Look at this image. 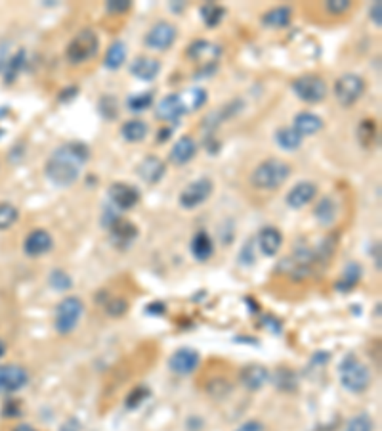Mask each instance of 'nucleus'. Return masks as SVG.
Here are the masks:
<instances>
[{"mask_svg":"<svg viewBox=\"0 0 382 431\" xmlns=\"http://www.w3.org/2000/svg\"><path fill=\"white\" fill-rule=\"evenodd\" d=\"M88 157H90V150L83 142L63 144L58 150H54V153L46 161L44 165L46 178L54 186H73L81 177V171L86 165Z\"/></svg>","mask_w":382,"mask_h":431,"instance_id":"f257e3e1","label":"nucleus"},{"mask_svg":"<svg viewBox=\"0 0 382 431\" xmlns=\"http://www.w3.org/2000/svg\"><path fill=\"white\" fill-rule=\"evenodd\" d=\"M291 165L287 161L270 157L264 160L250 175V184L257 190H277L291 177Z\"/></svg>","mask_w":382,"mask_h":431,"instance_id":"f03ea898","label":"nucleus"},{"mask_svg":"<svg viewBox=\"0 0 382 431\" xmlns=\"http://www.w3.org/2000/svg\"><path fill=\"white\" fill-rule=\"evenodd\" d=\"M342 387L350 393H363L371 383V372L365 364L359 363L356 356H346L339 368Z\"/></svg>","mask_w":382,"mask_h":431,"instance_id":"7ed1b4c3","label":"nucleus"},{"mask_svg":"<svg viewBox=\"0 0 382 431\" xmlns=\"http://www.w3.org/2000/svg\"><path fill=\"white\" fill-rule=\"evenodd\" d=\"M98 48H100L98 33L94 29H83L71 39V43L67 44L66 56L73 66H79V64H84V61L94 58L98 54Z\"/></svg>","mask_w":382,"mask_h":431,"instance_id":"20e7f679","label":"nucleus"},{"mask_svg":"<svg viewBox=\"0 0 382 431\" xmlns=\"http://www.w3.org/2000/svg\"><path fill=\"white\" fill-rule=\"evenodd\" d=\"M84 313V303L75 296H69L61 299L56 307V314H54V328L61 336H67L75 330L77 324L81 320Z\"/></svg>","mask_w":382,"mask_h":431,"instance_id":"39448f33","label":"nucleus"},{"mask_svg":"<svg viewBox=\"0 0 382 431\" xmlns=\"http://www.w3.org/2000/svg\"><path fill=\"white\" fill-rule=\"evenodd\" d=\"M332 93L336 96V100L341 102L342 106H354L363 93H365V81L363 77L356 75V73H344L336 81H334V88Z\"/></svg>","mask_w":382,"mask_h":431,"instance_id":"423d86ee","label":"nucleus"},{"mask_svg":"<svg viewBox=\"0 0 382 431\" xmlns=\"http://www.w3.org/2000/svg\"><path fill=\"white\" fill-rule=\"evenodd\" d=\"M292 93L306 104H319L327 96V85L319 75H302L292 81Z\"/></svg>","mask_w":382,"mask_h":431,"instance_id":"0eeeda50","label":"nucleus"},{"mask_svg":"<svg viewBox=\"0 0 382 431\" xmlns=\"http://www.w3.org/2000/svg\"><path fill=\"white\" fill-rule=\"evenodd\" d=\"M212 190H214V184H212L210 178H197V180H193V182H190L188 186L183 188L178 202H180L183 209H197L212 195Z\"/></svg>","mask_w":382,"mask_h":431,"instance_id":"6e6552de","label":"nucleus"},{"mask_svg":"<svg viewBox=\"0 0 382 431\" xmlns=\"http://www.w3.org/2000/svg\"><path fill=\"white\" fill-rule=\"evenodd\" d=\"M176 37H178V29L170 21H159L151 27L150 33L145 35V46L151 50H168L174 44Z\"/></svg>","mask_w":382,"mask_h":431,"instance_id":"1a4fd4ad","label":"nucleus"},{"mask_svg":"<svg viewBox=\"0 0 382 431\" xmlns=\"http://www.w3.org/2000/svg\"><path fill=\"white\" fill-rule=\"evenodd\" d=\"M109 200L113 202L115 207L128 211L136 207V203L140 202V190L136 186H130L126 182H113L109 186Z\"/></svg>","mask_w":382,"mask_h":431,"instance_id":"9d476101","label":"nucleus"},{"mask_svg":"<svg viewBox=\"0 0 382 431\" xmlns=\"http://www.w3.org/2000/svg\"><path fill=\"white\" fill-rule=\"evenodd\" d=\"M201 356L195 349H190V347H182L178 349L174 355L170 356L168 361V366L174 374H180V376H188V374L195 372L197 366H199Z\"/></svg>","mask_w":382,"mask_h":431,"instance_id":"9b49d317","label":"nucleus"},{"mask_svg":"<svg viewBox=\"0 0 382 431\" xmlns=\"http://www.w3.org/2000/svg\"><path fill=\"white\" fill-rule=\"evenodd\" d=\"M317 195V186L314 182H310V180H302L299 184H294V186L289 190V194L285 198V202L289 207L292 209H302V207H306L308 203L314 202V198Z\"/></svg>","mask_w":382,"mask_h":431,"instance_id":"f8f14e48","label":"nucleus"},{"mask_svg":"<svg viewBox=\"0 0 382 431\" xmlns=\"http://www.w3.org/2000/svg\"><path fill=\"white\" fill-rule=\"evenodd\" d=\"M27 381H29V374L17 364H10V366L0 368V389H4L8 393L23 389L27 385Z\"/></svg>","mask_w":382,"mask_h":431,"instance_id":"ddd939ff","label":"nucleus"},{"mask_svg":"<svg viewBox=\"0 0 382 431\" xmlns=\"http://www.w3.org/2000/svg\"><path fill=\"white\" fill-rule=\"evenodd\" d=\"M52 245H54V240H52L50 234H48L46 230L37 229L26 238V242H23V251H26L29 257H41V255L50 251Z\"/></svg>","mask_w":382,"mask_h":431,"instance_id":"4468645a","label":"nucleus"},{"mask_svg":"<svg viewBox=\"0 0 382 431\" xmlns=\"http://www.w3.org/2000/svg\"><path fill=\"white\" fill-rule=\"evenodd\" d=\"M138 177L148 182V184H157L161 178L165 177L166 173V165L165 161H161L157 155H148L145 160L140 161L138 165Z\"/></svg>","mask_w":382,"mask_h":431,"instance_id":"2eb2a0df","label":"nucleus"},{"mask_svg":"<svg viewBox=\"0 0 382 431\" xmlns=\"http://www.w3.org/2000/svg\"><path fill=\"white\" fill-rule=\"evenodd\" d=\"M239 380L249 391H258V389L264 387L270 380V370L262 364H249L241 370Z\"/></svg>","mask_w":382,"mask_h":431,"instance_id":"dca6fc26","label":"nucleus"},{"mask_svg":"<svg viewBox=\"0 0 382 431\" xmlns=\"http://www.w3.org/2000/svg\"><path fill=\"white\" fill-rule=\"evenodd\" d=\"M130 73L140 81H153L161 73V61L150 56H138L130 64Z\"/></svg>","mask_w":382,"mask_h":431,"instance_id":"f3484780","label":"nucleus"},{"mask_svg":"<svg viewBox=\"0 0 382 431\" xmlns=\"http://www.w3.org/2000/svg\"><path fill=\"white\" fill-rule=\"evenodd\" d=\"M195 153H197L195 138L188 135L180 136L174 146H172V150H170V161L176 163V165H185V163H190L195 157Z\"/></svg>","mask_w":382,"mask_h":431,"instance_id":"a211bd4d","label":"nucleus"},{"mask_svg":"<svg viewBox=\"0 0 382 431\" xmlns=\"http://www.w3.org/2000/svg\"><path fill=\"white\" fill-rule=\"evenodd\" d=\"M185 113L180 94H168L157 106V117L161 121H178Z\"/></svg>","mask_w":382,"mask_h":431,"instance_id":"6ab92c4d","label":"nucleus"},{"mask_svg":"<svg viewBox=\"0 0 382 431\" xmlns=\"http://www.w3.org/2000/svg\"><path fill=\"white\" fill-rule=\"evenodd\" d=\"M109 230H111V238L113 242L119 245L126 247L128 244H132L134 238L138 236V229L134 227L130 220L126 219H113L111 224H109Z\"/></svg>","mask_w":382,"mask_h":431,"instance_id":"aec40b11","label":"nucleus"},{"mask_svg":"<svg viewBox=\"0 0 382 431\" xmlns=\"http://www.w3.org/2000/svg\"><path fill=\"white\" fill-rule=\"evenodd\" d=\"M292 128L299 133L300 136H310L319 133L323 128V119L316 115V113H308L302 111L299 115H294L292 119Z\"/></svg>","mask_w":382,"mask_h":431,"instance_id":"412c9836","label":"nucleus"},{"mask_svg":"<svg viewBox=\"0 0 382 431\" xmlns=\"http://www.w3.org/2000/svg\"><path fill=\"white\" fill-rule=\"evenodd\" d=\"M220 54H222L220 46L208 43V41H203V39L193 41V43L188 46V56H190L191 59H195V61H201V64L212 61V59H217Z\"/></svg>","mask_w":382,"mask_h":431,"instance_id":"4be33fe9","label":"nucleus"},{"mask_svg":"<svg viewBox=\"0 0 382 431\" xmlns=\"http://www.w3.org/2000/svg\"><path fill=\"white\" fill-rule=\"evenodd\" d=\"M281 244H283L281 232L275 229V227H268V229L262 230L260 236H258V245H260L262 253L268 255V257H274V255L279 253Z\"/></svg>","mask_w":382,"mask_h":431,"instance_id":"5701e85b","label":"nucleus"},{"mask_svg":"<svg viewBox=\"0 0 382 431\" xmlns=\"http://www.w3.org/2000/svg\"><path fill=\"white\" fill-rule=\"evenodd\" d=\"M191 253L197 261L205 262L208 261L212 253H214V244H212V238L208 236L207 232H197L193 240H191Z\"/></svg>","mask_w":382,"mask_h":431,"instance_id":"b1692460","label":"nucleus"},{"mask_svg":"<svg viewBox=\"0 0 382 431\" xmlns=\"http://www.w3.org/2000/svg\"><path fill=\"white\" fill-rule=\"evenodd\" d=\"M292 10L289 6H275V8L268 10L262 16V23L266 27H274V29H281L291 23Z\"/></svg>","mask_w":382,"mask_h":431,"instance_id":"393cba45","label":"nucleus"},{"mask_svg":"<svg viewBox=\"0 0 382 431\" xmlns=\"http://www.w3.org/2000/svg\"><path fill=\"white\" fill-rule=\"evenodd\" d=\"M275 142L281 150H287V152H292V150H299L302 146V136L294 131L292 127L277 128L275 133Z\"/></svg>","mask_w":382,"mask_h":431,"instance_id":"a878e982","label":"nucleus"},{"mask_svg":"<svg viewBox=\"0 0 382 431\" xmlns=\"http://www.w3.org/2000/svg\"><path fill=\"white\" fill-rule=\"evenodd\" d=\"M148 123H143L140 119H132V121H126L125 125L121 127V135L128 142H141L145 135H148Z\"/></svg>","mask_w":382,"mask_h":431,"instance_id":"bb28decb","label":"nucleus"},{"mask_svg":"<svg viewBox=\"0 0 382 431\" xmlns=\"http://www.w3.org/2000/svg\"><path fill=\"white\" fill-rule=\"evenodd\" d=\"M126 59V46L125 43H121V41H115V43L111 44L105 52V58H103V64H105V68L108 69H119L123 64H125Z\"/></svg>","mask_w":382,"mask_h":431,"instance_id":"cd10ccee","label":"nucleus"},{"mask_svg":"<svg viewBox=\"0 0 382 431\" xmlns=\"http://www.w3.org/2000/svg\"><path fill=\"white\" fill-rule=\"evenodd\" d=\"M314 215L316 219L323 224V227H329L332 220L336 219V203L331 198H323L321 202H317L316 209H314Z\"/></svg>","mask_w":382,"mask_h":431,"instance_id":"c85d7f7f","label":"nucleus"},{"mask_svg":"<svg viewBox=\"0 0 382 431\" xmlns=\"http://www.w3.org/2000/svg\"><path fill=\"white\" fill-rule=\"evenodd\" d=\"M361 267L357 265V262H350L348 267L344 269L342 272V278L339 280V284H336V289H341V291H348L352 287L357 286V282L361 280Z\"/></svg>","mask_w":382,"mask_h":431,"instance_id":"c756f323","label":"nucleus"},{"mask_svg":"<svg viewBox=\"0 0 382 431\" xmlns=\"http://www.w3.org/2000/svg\"><path fill=\"white\" fill-rule=\"evenodd\" d=\"M180 98H182L183 108L188 113V111H197L199 108H203V104L207 102V93L203 88H190V90L180 94Z\"/></svg>","mask_w":382,"mask_h":431,"instance_id":"7c9ffc66","label":"nucleus"},{"mask_svg":"<svg viewBox=\"0 0 382 431\" xmlns=\"http://www.w3.org/2000/svg\"><path fill=\"white\" fill-rule=\"evenodd\" d=\"M225 10L218 6L214 2H208L205 6H201V16H203V23L207 27H217L222 19H224Z\"/></svg>","mask_w":382,"mask_h":431,"instance_id":"2f4dec72","label":"nucleus"},{"mask_svg":"<svg viewBox=\"0 0 382 431\" xmlns=\"http://www.w3.org/2000/svg\"><path fill=\"white\" fill-rule=\"evenodd\" d=\"M205 391H207L208 395H210L212 399L220 401V399H225L228 395H230V391H232V383H230L228 380H224V378H214L212 381H208Z\"/></svg>","mask_w":382,"mask_h":431,"instance_id":"473e14b6","label":"nucleus"},{"mask_svg":"<svg viewBox=\"0 0 382 431\" xmlns=\"http://www.w3.org/2000/svg\"><path fill=\"white\" fill-rule=\"evenodd\" d=\"M153 104V93H138L130 96L126 100V106L128 110L134 111V113H140V111H145Z\"/></svg>","mask_w":382,"mask_h":431,"instance_id":"72a5a7b5","label":"nucleus"},{"mask_svg":"<svg viewBox=\"0 0 382 431\" xmlns=\"http://www.w3.org/2000/svg\"><path fill=\"white\" fill-rule=\"evenodd\" d=\"M19 217L17 209L12 203H0V230L10 229Z\"/></svg>","mask_w":382,"mask_h":431,"instance_id":"f704fd0d","label":"nucleus"},{"mask_svg":"<svg viewBox=\"0 0 382 431\" xmlns=\"http://www.w3.org/2000/svg\"><path fill=\"white\" fill-rule=\"evenodd\" d=\"M275 385L279 389H285V391H294L296 389V378L291 370L287 368H281L275 374Z\"/></svg>","mask_w":382,"mask_h":431,"instance_id":"c9c22d12","label":"nucleus"},{"mask_svg":"<svg viewBox=\"0 0 382 431\" xmlns=\"http://www.w3.org/2000/svg\"><path fill=\"white\" fill-rule=\"evenodd\" d=\"M150 397V389L145 385H138L134 387L128 395H126V408H138V406Z\"/></svg>","mask_w":382,"mask_h":431,"instance_id":"e433bc0d","label":"nucleus"},{"mask_svg":"<svg viewBox=\"0 0 382 431\" xmlns=\"http://www.w3.org/2000/svg\"><path fill=\"white\" fill-rule=\"evenodd\" d=\"M344 431H373V420L365 412L363 414H357L350 420Z\"/></svg>","mask_w":382,"mask_h":431,"instance_id":"4c0bfd02","label":"nucleus"},{"mask_svg":"<svg viewBox=\"0 0 382 431\" xmlns=\"http://www.w3.org/2000/svg\"><path fill=\"white\" fill-rule=\"evenodd\" d=\"M50 286L54 289H59V291H67V289L73 287V280H71V276L67 272L54 271L50 274Z\"/></svg>","mask_w":382,"mask_h":431,"instance_id":"58836bf2","label":"nucleus"},{"mask_svg":"<svg viewBox=\"0 0 382 431\" xmlns=\"http://www.w3.org/2000/svg\"><path fill=\"white\" fill-rule=\"evenodd\" d=\"M98 110H100V113L105 119H115L119 115V111H117V98H113V96H103L100 100Z\"/></svg>","mask_w":382,"mask_h":431,"instance_id":"ea45409f","label":"nucleus"},{"mask_svg":"<svg viewBox=\"0 0 382 431\" xmlns=\"http://www.w3.org/2000/svg\"><path fill=\"white\" fill-rule=\"evenodd\" d=\"M105 307V313L109 316H123L126 313V309H128V305H126L125 299H121V297H115V299H109L108 303L103 305Z\"/></svg>","mask_w":382,"mask_h":431,"instance_id":"a19ab883","label":"nucleus"},{"mask_svg":"<svg viewBox=\"0 0 382 431\" xmlns=\"http://www.w3.org/2000/svg\"><path fill=\"white\" fill-rule=\"evenodd\" d=\"M352 8V2L348 0H329L327 4H325V10L332 14V16H342V14H346L348 10Z\"/></svg>","mask_w":382,"mask_h":431,"instance_id":"79ce46f5","label":"nucleus"},{"mask_svg":"<svg viewBox=\"0 0 382 431\" xmlns=\"http://www.w3.org/2000/svg\"><path fill=\"white\" fill-rule=\"evenodd\" d=\"M105 8L111 14H123V12H128V10L132 8V2L130 0H109L108 4H105Z\"/></svg>","mask_w":382,"mask_h":431,"instance_id":"37998d69","label":"nucleus"},{"mask_svg":"<svg viewBox=\"0 0 382 431\" xmlns=\"http://www.w3.org/2000/svg\"><path fill=\"white\" fill-rule=\"evenodd\" d=\"M374 133H376V123L373 121H363L359 125V138L363 142H369V140H374Z\"/></svg>","mask_w":382,"mask_h":431,"instance_id":"c03bdc74","label":"nucleus"},{"mask_svg":"<svg viewBox=\"0 0 382 431\" xmlns=\"http://www.w3.org/2000/svg\"><path fill=\"white\" fill-rule=\"evenodd\" d=\"M371 21H373L376 27L382 26V4L381 2H374L373 6H371Z\"/></svg>","mask_w":382,"mask_h":431,"instance_id":"a18cd8bd","label":"nucleus"},{"mask_svg":"<svg viewBox=\"0 0 382 431\" xmlns=\"http://www.w3.org/2000/svg\"><path fill=\"white\" fill-rule=\"evenodd\" d=\"M235 431H264V423L258 420H249V422L241 423Z\"/></svg>","mask_w":382,"mask_h":431,"instance_id":"49530a36","label":"nucleus"},{"mask_svg":"<svg viewBox=\"0 0 382 431\" xmlns=\"http://www.w3.org/2000/svg\"><path fill=\"white\" fill-rule=\"evenodd\" d=\"M245 265H252L254 262V251L250 253V242L245 247H243V251H241V257H239Z\"/></svg>","mask_w":382,"mask_h":431,"instance_id":"de8ad7c7","label":"nucleus"},{"mask_svg":"<svg viewBox=\"0 0 382 431\" xmlns=\"http://www.w3.org/2000/svg\"><path fill=\"white\" fill-rule=\"evenodd\" d=\"M59 431H81V425L77 420H69V422H66V425H61Z\"/></svg>","mask_w":382,"mask_h":431,"instance_id":"09e8293b","label":"nucleus"},{"mask_svg":"<svg viewBox=\"0 0 382 431\" xmlns=\"http://www.w3.org/2000/svg\"><path fill=\"white\" fill-rule=\"evenodd\" d=\"M14 431H37V430H34V428H31V425H26V423H23V425H17Z\"/></svg>","mask_w":382,"mask_h":431,"instance_id":"8fccbe9b","label":"nucleus"}]
</instances>
